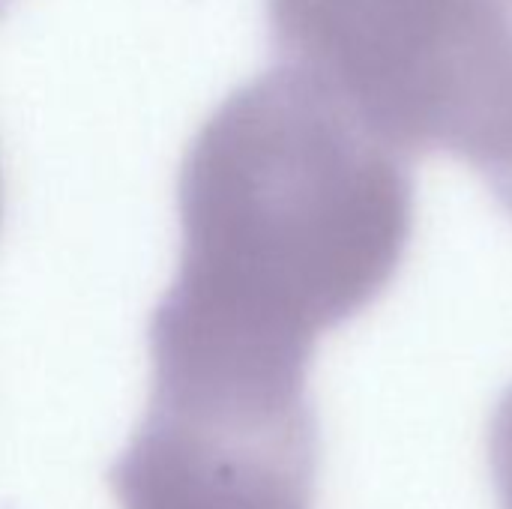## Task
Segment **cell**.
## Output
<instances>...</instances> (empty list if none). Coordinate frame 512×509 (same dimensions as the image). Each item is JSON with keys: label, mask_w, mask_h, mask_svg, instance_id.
I'll return each mask as SVG.
<instances>
[{"label": "cell", "mask_w": 512, "mask_h": 509, "mask_svg": "<svg viewBox=\"0 0 512 509\" xmlns=\"http://www.w3.org/2000/svg\"><path fill=\"white\" fill-rule=\"evenodd\" d=\"M0 213H3V183H0Z\"/></svg>", "instance_id": "cell-5"}, {"label": "cell", "mask_w": 512, "mask_h": 509, "mask_svg": "<svg viewBox=\"0 0 512 509\" xmlns=\"http://www.w3.org/2000/svg\"><path fill=\"white\" fill-rule=\"evenodd\" d=\"M270 42L399 156L512 162L504 0H267Z\"/></svg>", "instance_id": "cell-2"}, {"label": "cell", "mask_w": 512, "mask_h": 509, "mask_svg": "<svg viewBox=\"0 0 512 509\" xmlns=\"http://www.w3.org/2000/svg\"><path fill=\"white\" fill-rule=\"evenodd\" d=\"M12 3H15V0H0V18L12 9Z\"/></svg>", "instance_id": "cell-4"}, {"label": "cell", "mask_w": 512, "mask_h": 509, "mask_svg": "<svg viewBox=\"0 0 512 509\" xmlns=\"http://www.w3.org/2000/svg\"><path fill=\"white\" fill-rule=\"evenodd\" d=\"M177 219L162 306L312 351L396 279L414 189L393 147L279 63L234 87L189 141Z\"/></svg>", "instance_id": "cell-1"}, {"label": "cell", "mask_w": 512, "mask_h": 509, "mask_svg": "<svg viewBox=\"0 0 512 509\" xmlns=\"http://www.w3.org/2000/svg\"><path fill=\"white\" fill-rule=\"evenodd\" d=\"M489 180H492V189H495L498 201L507 207V213L512 216V162L504 165V168H498V171H492Z\"/></svg>", "instance_id": "cell-3"}]
</instances>
